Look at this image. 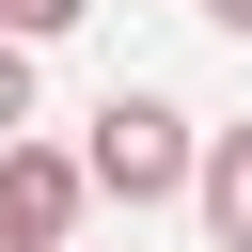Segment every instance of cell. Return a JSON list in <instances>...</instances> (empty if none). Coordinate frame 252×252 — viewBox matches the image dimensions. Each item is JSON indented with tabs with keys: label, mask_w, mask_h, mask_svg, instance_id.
Returning a JSON list of instances; mask_svg holds the SVG:
<instances>
[{
	"label": "cell",
	"mask_w": 252,
	"mask_h": 252,
	"mask_svg": "<svg viewBox=\"0 0 252 252\" xmlns=\"http://www.w3.org/2000/svg\"><path fill=\"white\" fill-rule=\"evenodd\" d=\"M79 158H94V189H110V205H173V189L205 173V142H189V110H173V94H110Z\"/></svg>",
	"instance_id": "obj_1"
},
{
	"label": "cell",
	"mask_w": 252,
	"mask_h": 252,
	"mask_svg": "<svg viewBox=\"0 0 252 252\" xmlns=\"http://www.w3.org/2000/svg\"><path fill=\"white\" fill-rule=\"evenodd\" d=\"M79 189H94V158L0 142V252H63V236H79Z\"/></svg>",
	"instance_id": "obj_2"
},
{
	"label": "cell",
	"mask_w": 252,
	"mask_h": 252,
	"mask_svg": "<svg viewBox=\"0 0 252 252\" xmlns=\"http://www.w3.org/2000/svg\"><path fill=\"white\" fill-rule=\"evenodd\" d=\"M189 205H205V236H220V252H252V126H220V142H205Z\"/></svg>",
	"instance_id": "obj_3"
},
{
	"label": "cell",
	"mask_w": 252,
	"mask_h": 252,
	"mask_svg": "<svg viewBox=\"0 0 252 252\" xmlns=\"http://www.w3.org/2000/svg\"><path fill=\"white\" fill-rule=\"evenodd\" d=\"M32 126V32H0V142Z\"/></svg>",
	"instance_id": "obj_4"
},
{
	"label": "cell",
	"mask_w": 252,
	"mask_h": 252,
	"mask_svg": "<svg viewBox=\"0 0 252 252\" xmlns=\"http://www.w3.org/2000/svg\"><path fill=\"white\" fill-rule=\"evenodd\" d=\"M79 16H94V0H0V32H32V47H47V32H79Z\"/></svg>",
	"instance_id": "obj_5"
},
{
	"label": "cell",
	"mask_w": 252,
	"mask_h": 252,
	"mask_svg": "<svg viewBox=\"0 0 252 252\" xmlns=\"http://www.w3.org/2000/svg\"><path fill=\"white\" fill-rule=\"evenodd\" d=\"M205 16H220V32H236V47H252V0H205Z\"/></svg>",
	"instance_id": "obj_6"
}]
</instances>
